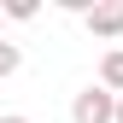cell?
I'll use <instances>...</instances> for the list:
<instances>
[{
  "mask_svg": "<svg viewBox=\"0 0 123 123\" xmlns=\"http://www.w3.org/2000/svg\"><path fill=\"white\" fill-rule=\"evenodd\" d=\"M82 24H88V35H105V41H117V35H123V0H94Z\"/></svg>",
  "mask_w": 123,
  "mask_h": 123,
  "instance_id": "cell-2",
  "label": "cell"
},
{
  "mask_svg": "<svg viewBox=\"0 0 123 123\" xmlns=\"http://www.w3.org/2000/svg\"><path fill=\"white\" fill-rule=\"evenodd\" d=\"M70 117H76V123H117V94H105V88H82V94L70 100Z\"/></svg>",
  "mask_w": 123,
  "mask_h": 123,
  "instance_id": "cell-1",
  "label": "cell"
},
{
  "mask_svg": "<svg viewBox=\"0 0 123 123\" xmlns=\"http://www.w3.org/2000/svg\"><path fill=\"white\" fill-rule=\"evenodd\" d=\"M18 70H24V47L0 41V82H6V76H18Z\"/></svg>",
  "mask_w": 123,
  "mask_h": 123,
  "instance_id": "cell-4",
  "label": "cell"
},
{
  "mask_svg": "<svg viewBox=\"0 0 123 123\" xmlns=\"http://www.w3.org/2000/svg\"><path fill=\"white\" fill-rule=\"evenodd\" d=\"M0 18H6V12H0Z\"/></svg>",
  "mask_w": 123,
  "mask_h": 123,
  "instance_id": "cell-8",
  "label": "cell"
},
{
  "mask_svg": "<svg viewBox=\"0 0 123 123\" xmlns=\"http://www.w3.org/2000/svg\"><path fill=\"white\" fill-rule=\"evenodd\" d=\"M0 123H29V117H18V111H12V117H0Z\"/></svg>",
  "mask_w": 123,
  "mask_h": 123,
  "instance_id": "cell-6",
  "label": "cell"
},
{
  "mask_svg": "<svg viewBox=\"0 0 123 123\" xmlns=\"http://www.w3.org/2000/svg\"><path fill=\"white\" fill-rule=\"evenodd\" d=\"M100 88H105V94H123V47H111L100 59Z\"/></svg>",
  "mask_w": 123,
  "mask_h": 123,
  "instance_id": "cell-3",
  "label": "cell"
},
{
  "mask_svg": "<svg viewBox=\"0 0 123 123\" xmlns=\"http://www.w3.org/2000/svg\"><path fill=\"white\" fill-rule=\"evenodd\" d=\"M0 12H6V18H18V24H29V18H35L41 6H35V0H6V6H0Z\"/></svg>",
  "mask_w": 123,
  "mask_h": 123,
  "instance_id": "cell-5",
  "label": "cell"
},
{
  "mask_svg": "<svg viewBox=\"0 0 123 123\" xmlns=\"http://www.w3.org/2000/svg\"><path fill=\"white\" fill-rule=\"evenodd\" d=\"M117 123H123V94H117Z\"/></svg>",
  "mask_w": 123,
  "mask_h": 123,
  "instance_id": "cell-7",
  "label": "cell"
}]
</instances>
